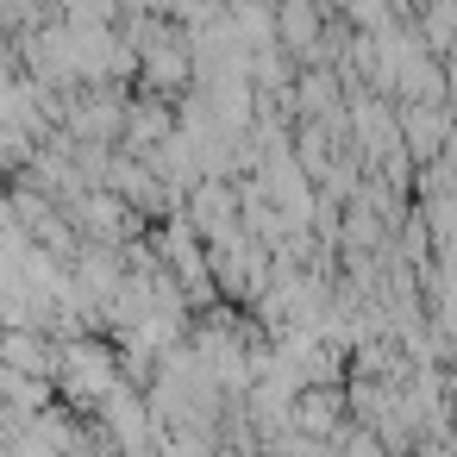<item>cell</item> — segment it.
I'll use <instances>...</instances> for the list:
<instances>
[{
    "mask_svg": "<svg viewBox=\"0 0 457 457\" xmlns=\"http://www.w3.org/2000/svg\"><path fill=\"white\" fill-rule=\"evenodd\" d=\"M107 182H113V195H120L126 207H138V213H163V207H170L163 176H157L151 163H138V157H113V163H107Z\"/></svg>",
    "mask_w": 457,
    "mask_h": 457,
    "instance_id": "1",
    "label": "cell"
}]
</instances>
